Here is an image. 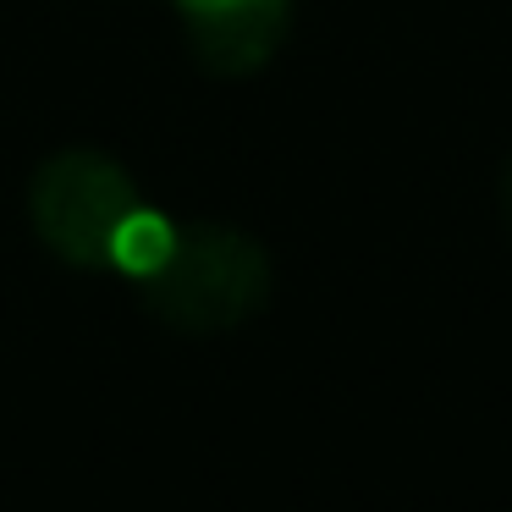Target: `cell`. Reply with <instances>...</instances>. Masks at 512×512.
I'll list each match as a JSON object with an SVG mask.
<instances>
[{
	"mask_svg": "<svg viewBox=\"0 0 512 512\" xmlns=\"http://www.w3.org/2000/svg\"><path fill=\"white\" fill-rule=\"evenodd\" d=\"M188 39L193 56L221 78L259 72L287 39V0H232L221 12H193Z\"/></svg>",
	"mask_w": 512,
	"mask_h": 512,
	"instance_id": "cell-3",
	"label": "cell"
},
{
	"mask_svg": "<svg viewBox=\"0 0 512 512\" xmlns=\"http://www.w3.org/2000/svg\"><path fill=\"white\" fill-rule=\"evenodd\" d=\"M171 243H177V226H171L166 215H155V210H144V204H138V210L116 226L111 259H105V265H116L122 276L144 281V276H155V270L166 265Z\"/></svg>",
	"mask_w": 512,
	"mask_h": 512,
	"instance_id": "cell-4",
	"label": "cell"
},
{
	"mask_svg": "<svg viewBox=\"0 0 512 512\" xmlns=\"http://www.w3.org/2000/svg\"><path fill=\"white\" fill-rule=\"evenodd\" d=\"M501 204H507V226H512V166H507V182H501Z\"/></svg>",
	"mask_w": 512,
	"mask_h": 512,
	"instance_id": "cell-6",
	"label": "cell"
},
{
	"mask_svg": "<svg viewBox=\"0 0 512 512\" xmlns=\"http://www.w3.org/2000/svg\"><path fill=\"white\" fill-rule=\"evenodd\" d=\"M133 210L138 193L127 171L94 149H67L34 177V226L72 265H105L116 226Z\"/></svg>",
	"mask_w": 512,
	"mask_h": 512,
	"instance_id": "cell-2",
	"label": "cell"
},
{
	"mask_svg": "<svg viewBox=\"0 0 512 512\" xmlns=\"http://www.w3.org/2000/svg\"><path fill=\"white\" fill-rule=\"evenodd\" d=\"M149 314L188 336H215L243 325L270 298V259L248 232L232 226H188L177 232L166 265L138 281Z\"/></svg>",
	"mask_w": 512,
	"mask_h": 512,
	"instance_id": "cell-1",
	"label": "cell"
},
{
	"mask_svg": "<svg viewBox=\"0 0 512 512\" xmlns=\"http://www.w3.org/2000/svg\"><path fill=\"white\" fill-rule=\"evenodd\" d=\"M221 6H232V0H182V12H221Z\"/></svg>",
	"mask_w": 512,
	"mask_h": 512,
	"instance_id": "cell-5",
	"label": "cell"
}]
</instances>
